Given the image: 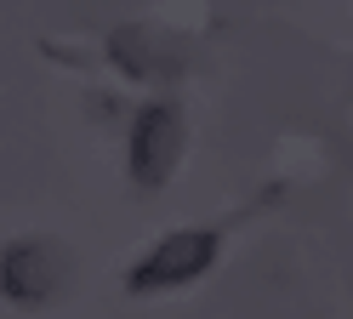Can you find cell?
Returning <instances> with one entry per match:
<instances>
[{"label":"cell","instance_id":"cell-1","mask_svg":"<svg viewBox=\"0 0 353 319\" xmlns=\"http://www.w3.org/2000/svg\"><path fill=\"white\" fill-rule=\"evenodd\" d=\"M223 251V228H171L160 234L137 262L125 268V291L131 296H160V291H183L194 280H205Z\"/></svg>","mask_w":353,"mask_h":319},{"label":"cell","instance_id":"cell-2","mask_svg":"<svg viewBox=\"0 0 353 319\" xmlns=\"http://www.w3.org/2000/svg\"><path fill=\"white\" fill-rule=\"evenodd\" d=\"M69 245L46 240V234H29V240H12L0 245V291L12 296L17 308H46L69 291Z\"/></svg>","mask_w":353,"mask_h":319},{"label":"cell","instance_id":"cell-3","mask_svg":"<svg viewBox=\"0 0 353 319\" xmlns=\"http://www.w3.org/2000/svg\"><path fill=\"white\" fill-rule=\"evenodd\" d=\"M183 148H188V120L176 103L137 108V120H131V182L143 194L165 188L176 177V166H183Z\"/></svg>","mask_w":353,"mask_h":319},{"label":"cell","instance_id":"cell-4","mask_svg":"<svg viewBox=\"0 0 353 319\" xmlns=\"http://www.w3.org/2000/svg\"><path fill=\"white\" fill-rule=\"evenodd\" d=\"M108 52H114V63L125 68L131 80H165V75H176V63L160 52V46H154V35L137 29V23H131V29H114Z\"/></svg>","mask_w":353,"mask_h":319}]
</instances>
